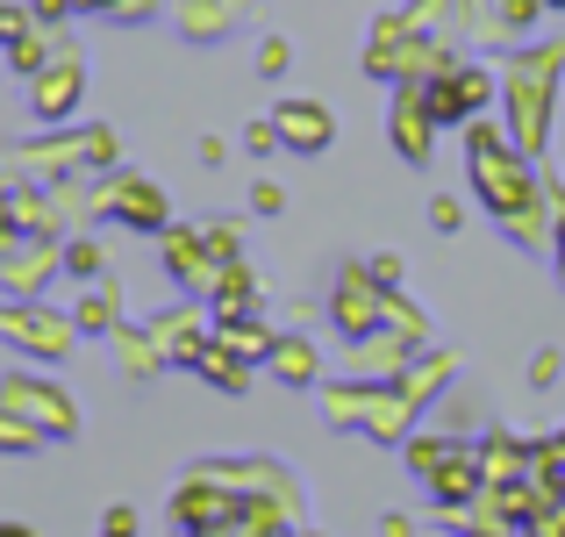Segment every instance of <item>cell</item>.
Wrapping results in <instances>:
<instances>
[{"label":"cell","mask_w":565,"mask_h":537,"mask_svg":"<svg viewBox=\"0 0 565 537\" xmlns=\"http://www.w3.org/2000/svg\"><path fill=\"white\" fill-rule=\"evenodd\" d=\"M294 129H301V144L330 137V129H322V108H308V101H301V108H287V137H294Z\"/></svg>","instance_id":"6da1fadb"},{"label":"cell","mask_w":565,"mask_h":537,"mask_svg":"<svg viewBox=\"0 0 565 537\" xmlns=\"http://www.w3.org/2000/svg\"><path fill=\"white\" fill-rule=\"evenodd\" d=\"M0 537H8V530H0Z\"/></svg>","instance_id":"7a4b0ae2"}]
</instances>
